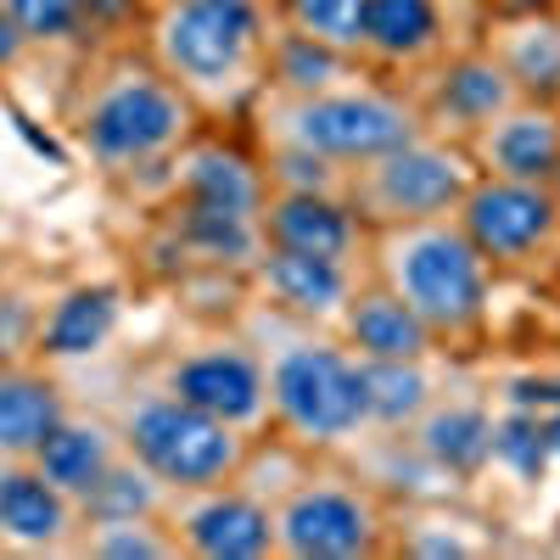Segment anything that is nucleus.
Masks as SVG:
<instances>
[{
  "instance_id": "1",
  "label": "nucleus",
  "mask_w": 560,
  "mask_h": 560,
  "mask_svg": "<svg viewBox=\"0 0 560 560\" xmlns=\"http://www.w3.org/2000/svg\"><path fill=\"white\" fill-rule=\"evenodd\" d=\"M197 129L202 113L179 96V84L140 45H107V51H84L73 62L62 135L79 163H90L102 179L147 191Z\"/></svg>"
},
{
  "instance_id": "2",
  "label": "nucleus",
  "mask_w": 560,
  "mask_h": 560,
  "mask_svg": "<svg viewBox=\"0 0 560 560\" xmlns=\"http://www.w3.org/2000/svg\"><path fill=\"white\" fill-rule=\"evenodd\" d=\"M275 34V0H158L140 28V51L179 84L202 124L242 129L269 84Z\"/></svg>"
},
{
  "instance_id": "3",
  "label": "nucleus",
  "mask_w": 560,
  "mask_h": 560,
  "mask_svg": "<svg viewBox=\"0 0 560 560\" xmlns=\"http://www.w3.org/2000/svg\"><path fill=\"white\" fill-rule=\"evenodd\" d=\"M242 325L264 353L269 382V438L292 454H337L364 438V376L359 353L331 331V325L280 319L258 303H247Z\"/></svg>"
},
{
  "instance_id": "4",
  "label": "nucleus",
  "mask_w": 560,
  "mask_h": 560,
  "mask_svg": "<svg viewBox=\"0 0 560 560\" xmlns=\"http://www.w3.org/2000/svg\"><path fill=\"white\" fill-rule=\"evenodd\" d=\"M364 269L409 303V314L427 325L443 353H465L488 337L499 269L471 247V236L454 224V213L370 230V264Z\"/></svg>"
},
{
  "instance_id": "5",
  "label": "nucleus",
  "mask_w": 560,
  "mask_h": 560,
  "mask_svg": "<svg viewBox=\"0 0 560 560\" xmlns=\"http://www.w3.org/2000/svg\"><path fill=\"white\" fill-rule=\"evenodd\" d=\"M415 129H420V118H415L409 90L382 73H353L331 90H308V96H275V90H264L242 124V135L258 152H308L342 174L382 158Z\"/></svg>"
},
{
  "instance_id": "6",
  "label": "nucleus",
  "mask_w": 560,
  "mask_h": 560,
  "mask_svg": "<svg viewBox=\"0 0 560 560\" xmlns=\"http://www.w3.org/2000/svg\"><path fill=\"white\" fill-rule=\"evenodd\" d=\"M113 427L124 438V454L147 465L168 493H191V488H213V482L242 477L253 448H258V438L224 427L219 415L174 398L158 382H140L113 409Z\"/></svg>"
},
{
  "instance_id": "7",
  "label": "nucleus",
  "mask_w": 560,
  "mask_h": 560,
  "mask_svg": "<svg viewBox=\"0 0 560 560\" xmlns=\"http://www.w3.org/2000/svg\"><path fill=\"white\" fill-rule=\"evenodd\" d=\"M275 560H376L393 549V510L364 477L308 465L269 493Z\"/></svg>"
},
{
  "instance_id": "8",
  "label": "nucleus",
  "mask_w": 560,
  "mask_h": 560,
  "mask_svg": "<svg viewBox=\"0 0 560 560\" xmlns=\"http://www.w3.org/2000/svg\"><path fill=\"white\" fill-rule=\"evenodd\" d=\"M471 179L477 168L459 140L415 129L382 158L348 168V202L359 208L370 230H393V224H420V219H448L459 197L471 191Z\"/></svg>"
},
{
  "instance_id": "9",
  "label": "nucleus",
  "mask_w": 560,
  "mask_h": 560,
  "mask_svg": "<svg viewBox=\"0 0 560 560\" xmlns=\"http://www.w3.org/2000/svg\"><path fill=\"white\" fill-rule=\"evenodd\" d=\"M152 382L168 387L174 398L219 415L224 427L247 438H269V382H264V353L247 325H224V331H202L191 342H174Z\"/></svg>"
},
{
  "instance_id": "10",
  "label": "nucleus",
  "mask_w": 560,
  "mask_h": 560,
  "mask_svg": "<svg viewBox=\"0 0 560 560\" xmlns=\"http://www.w3.org/2000/svg\"><path fill=\"white\" fill-rule=\"evenodd\" d=\"M454 224L471 236V247L499 275H527L538 264H555L560 253V208L549 185L533 179H493L477 174L471 191L459 197Z\"/></svg>"
},
{
  "instance_id": "11",
  "label": "nucleus",
  "mask_w": 560,
  "mask_h": 560,
  "mask_svg": "<svg viewBox=\"0 0 560 560\" xmlns=\"http://www.w3.org/2000/svg\"><path fill=\"white\" fill-rule=\"evenodd\" d=\"M163 516L174 527L179 555H191V560H275L269 493L247 477L174 493Z\"/></svg>"
},
{
  "instance_id": "12",
  "label": "nucleus",
  "mask_w": 560,
  "mask_h": 560,
  "mask_svg": "<svg viewBox=\"0 0 560 560\" xmlns=\"http://www.w3.org/2000/svg\"><path fill=\"white\" fill-rule=\"evenodd\" d=\"M409 102H415V118L420 129H432L443 140H471L499 107L516 102V84L504 79V68L482 51L477 39L454 45L448 57H438L432 68H420L415 79H404Z\"/></svg>"
},
{
  "instance_id": "13",
  "label": "nucleus",
  "mask_w": 560,
  "mask_h": 560,
  "mask_svg": "<svg viewBox=\"0 0 560 560\" xmlns=\"http://www.w3.org/2000/svg\"><path fill=\"white\" fill-rule=\"evenodd\" d=\"M465 39H477V28L465 23L448 0H364L359 62L370 73L404 84Z\"/></svg>"
},
{
  "instance_id": "14",
  "label": "nucleus",
  "mask_w": 560,
  "mask_h": 560,
  "mask_svg": "<svg viewBox=\"0 0 560 560\" xmlns=\"http://www.w3.org/2000/svg\"><path fill=\"white\" fill-rule=\"evenodd\" d=\"M359 264H337V258H308V253H280V247H258V258L247 264L242 287L247 303L280 314V319H303V325H337V314L348 308L353 287H359Z\"/></svg>"
},
{
  "instance_id": "15",
  "label": "nucleus",
  "mask_w": 560,
  "mask_h": 560,
  "mask_svg": "<svg viewBox=\"0 0 560 560\" xmlns=\"http://www.w3.org/2000/svg\"><path fill=\"white\" fill-rule=\"evenodd\" d=\"M264 247L337 258V264H370V224L348 202V191H269L258 213Z\"/></svg>"
},
{
  "instance_id": "16",
  "label": "nucleus",
  "mask_w": 560,
  "mask_h": 560,
  "mask_svg": "<svg viewBox=\"0 0 560 560\" xmlns=\"http://www.w3.org/2000/svg\"><path fill=\"white\" fill-rule=\"evenodd\" d=\"M79 527V499H68L34 459H0V555H73Z\"/></svg>"
},
{
  "instance_id": "17",
  "label": "nucleus",
  "mask_w": 560,
  "mask_h": 560,
  "mask_svg": "<svg viewBox=\"0 0 560 560\" xmlns=\"http://www.w3.org/2000/svg\"><path fill=\"white\" fill-rule=\"evenodd\" d=\"M465 158H471L477 174H493V179L549 185V174L560 163V102L516 96L465 140Z\"/></svg>"
},
{
  "instance_id": "18",
  "label": "nucleus",
  "mask_w": 560,
  "mask_h": 560,
  "mask_svg": "<svg viewBox=\"0 0 560 560\" xmlns=\"http://www.w3.org/2000/svg\"><path fill=\"white\" fill-rule=\"evenodd\" d=\"M118 331H124V287L118 280H73V287L45 298L39 364H51V370L90 364L96 353L113 348Z\"/></svg>"
},
{
  "instance_id": "19",
  "label": "nucleus",
  "mask_w": 560,
  "mask_h": 560,
  "mask_svg": "<svg viewBox=\"0 0 560 560\" xmlns=\"http://www.w3.org/2000/svg\"><path fill=\"white\" fill-rule=\"evenodd\" d=\"M477 45L504 68L516 96L560 102V12H504L477 23Z\"/></svg>"
},
{
  "instance_id": "20",
  "label": "nucleus",
  "mask_w": 560,
  "mask_h": 560,
  "mask_svg": "<svg viewBox=\"0 0 560 560\" xmlns=\"http://www.w3.org/2000/svg\"><path fill=\"white\" fill-rule=\"evenodd\" d=\"M427 465H438L443 477L471 482L488 471V448H493V398L477 393H438V404L415 420V432L404 438Z\"/></svg>"
},
{
  "instance_id": "21",
  "label": "nucleus",
  "mask_w": 560,
  "mask_h": 560,
  "mask_svg": "<svg viewBox=\"0 0 560 560\" xmlns=\"http://www.w3.org/2000/svg\"><path fill=\"white\" fill-rule=\"evenodd\" d=\"M443 370H448V353H427V359H359V376H364V438L404 443L415 432V420L438 404Z\"/></svg>"
},
{
  "instance_id": "22",
  "label": "nucleus",
  "mask_w": 560,
  "mask_h": 560,
  "mask_svg": "<svg viewBox=\"0 0 560 560\" xmlns=\"http://www.w3.org/2000/svg\"><path fill=\"white\" fill-rule=\"evenodd\" d=\"M331 331H337L359 359H427V353H443V348L432 342L427 325L409 314V303H404L393 287H382L370 269L359 275V287H353V298H348V308L337 314Z\"/></svg>"
},
{
  "instance_id": "23",
  "label": "nucleus",
  "mask_w": 560,
  "mask_h": 560,
  "mask_svg": "<svg viewBox=\"0 0 560 560\" xmlns=\"http://www.w3.org/2000/svg\"><path fill=\"white\" fill-rule=\"evenodd\" d=\"M118 454H124V438H118V427H113V415H96V409H68L57 427H51V438H45L39 448H34V465L45 477H51L68 499H90L96 493V482L118 465Z\"/></svg>"
},
{
  "instance_id": "24",
  "label": "nucleus",
  "mask_w": 560,
  "mask_h": 560,
  "mask_svg": "<svg viewBox=\"0 0 560 560\" xmlns=\"http://www.w3.org/2000/svg\"><path fill=\"white\" fill-rule=\"evenodd\" d=\"M73 409L62 370L51 364H0V459H34L51 427Z\"/></svg>"
},
{
  "instance_id": "25",
  "label": "nucleus",
  "mask_w": 560,
  "mask_h": 560,
  "mask_svg": "<svg viewBox=\"0 0 560 560\" xmlns=\"http://www.w3.org/2000/svg\"><path fill=\"white\" fill-rule=\"evenodd\" d=\"M353 73H370L353 51H337V45H319L308 34L280 28L275 34V51H269V84L275 96H308V90H331Z\"/></svg>"
},
{
  "instance_id": "26",
  "label": "nucleus",
  "mask_w": 560,
  "mask_h": 560,
  "mask_svg": "<svg viewBox=\"0 0 560 560\" xmlns=\"http://www.w3.org/2000/svg\"><path fill=\"white\" fill-rule=\"evenodd\" d=\"M73 555L90 560H179L168 516H84Z\"/></svg>"
},
{
  "instance_id": "27",
  "label": "nucleus",
  "mask_w": 560,
  "mask_h": 560,
  "mask_svg": "<svg viewBox=\"0 0 560 560\" xmlns=\"http://www.w3.org/2000/svg\"><path fill=\"white\" fill-rule=\"evenodd\" d=\"M12 12L18 34L28 39L34 57H62V62H79L90 51V28H84V12L79 0H0Z\"/></svg>"
},
{
  "instance_id": "28",
  "label": "nucleus",
  "mask_w": 560,
  "mask_h": 560,
  "mask_svg": "<svg viewBox=\"0 0 560 560\" xmlns=\"http://www.w3.org/2000/svg\"><path fill=\"white\" fill-rule=\"evenodd\" d=\"M168 499H174V493L147 471V465L129 459V454H118V465L96 482V493H90L79 510H84V516H163Z\"/></svg>"
},
{
  "instance_id": "29",
  "label": "nucleus",
  "mask_w": 560,
  "mask_h": 560,
  "mask_svg": "<svg viewBox=\"0 0 560 560\" xmlns=\"http://www.w3.org/2000/svg\"><path fill=\"white\" fill-rule=\"evenodd\" d=\"M280 28L308 34L319 45H337V51L359 57V23H364V0H275Z\"/></svg>"
},
{
  "instance_id": "30",
  "label": "nucleus",
  "mask_w": 560,
  "mask_h": 560,
  "mask_svg": "<svg viewBox=\"0 0 560 560\" xmlns=\"http://www.w3.org/2000/svg\"><path fill=\"white\" fill-rule=\"evenodd\" d=\"M45 298L28 280L7 275L0 280V364H28L39 359V319H45Z\"/></svg>"
},
{
  "instance_id": "31",
  "label": "nucleus",
  "mask_w": 560,
  "mask_h": 560,
  "mask_svg": "<svg viewBox=\"0 0 560 560\" xmlns=\"http://www.w3.org/2000/svg\"><path fill=\"white\" fill-rule=\"evenodd\" d=\"M84 28H90V51H107V45H140L147 28V0H79Z\"/></svg>"
},
{
  "instance_id": "32",
  "label": "nucleus",
  "mask_w": 560,
  "mask_h": 560,
  "mask_svg": "<svg viewBox=\"0 0 560 560\" xmlns=\"http://www.w3.org/2000/svg\"><path fill=\"white\" fill-rule=\"evenodd\" d=\"M34 62V51H28V39L18 34V23H12V12L0 7V79H12L18 68H28Z\"/></svg>"
},
{
  "instance_id": "33",
  "label": "nucleus",
  "mask_w": 560,
  "mask_h": 560,
  "mask_svg": "<svg viewBox=\"0 0 560 560\" xmlns=\"http://www.w3.org/2000/svg\"><path fill=\"white\" fill-rule=\"evenodd\" d=\"M538 427H544V448H549V465L560 471V398L549 409H538Z\"/></svg>"
},
{
  "instance_id": "34",
  "label": "nucleus",
  "mask_w": 560,
  "mask_h": 560,
  "mask_svg": "<svg viewBox=\"0 0 560 560\" xmlns=\"http://www.w3.org/2000/svg\"><path fill=\"white\" fill-rule=\"evenodd\" d=\"M448 7H454V12L465 18V23H471V28H477V23H482V18H488L493 7H499V0H448Z\"/></svg>"
},
{
  "instance_id": "35",
  "label": "nucleus",
  "mask_w": 560,
  "mask_h": 560,
  "mask_svg": "<svg viewBox=\"0 0 560 560\" xmlns=\"http://www.w3.org/2000/svg\"><path fill=\"white\" fill-rule=\"evenodd\" d=\"M504 12H560V0H499Z\"/></svg>"
},
{
  "instance_id": "36",
  "label": "nucleus",
  "mask_w": 560,
  "mask_h": 560,
  "mask_svg": "<svg viewBox=\"0 0 560 560\" xmlns=\"http://www.w3.org/2000/svg\"><path fill=\"white\" fill-rule=\"evenodd\" d=\"M549 191H555V208H560V163H555V174H549Z\"/></svg>"
}]
</instances>
